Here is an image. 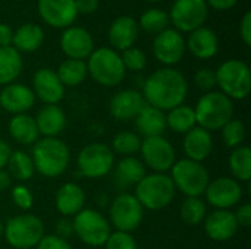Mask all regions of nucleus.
<instances>
[{"label":"nucleus","mask_w":251,"mask_h":249,"mask_svg":"<svg viewBox=\"0 0 251 249\" xmlns=\"http://www.w3.org/2000/svg\"><path fill=\"white\" fill-rule=\"evenodd\" d=\"M72 223L74 235H76L78 239L88 247H103L109 235L112 233L109 220L101 213L93 208L81 210L74 217Z\"/></svg>","instance_id":"1a4fd4ad"},{"label":"nucleus","mask_w":251,"mask_h":249,"mask_svg":"<svg viewBox=\"0 0 251 249\" xmlns=\"http://www.w3.org/2000/svg\"><path fill=\"white\" fill-rule=\"evenodd\" d=\"M9 134L12 139L21 145H34L40 139L35 119L28 113L12 116L9 120Z\"/></svg>","instance_id":"c85d7f7f"},{"label":"nucleus","mask_w":251,"mask_h":249,"mask_svg":"<svg viewBox=\"0 0 251 249\" xmlns=\"http://www.w3.org/2000/svg\"><path fill=\"white\" fill-rule=\"evenodd\" d=\"M10 153H12L10 145H9L6 141L0 139V169H4V167H6V163H7V160H9Z\"/></svg>","instance_id":"603ef678"},{"label":"nucleus","mask_w":251,"mask_h":249,"mask_svg":"<svg viewBox=\"0 0 251 249\" xmlns=\"http://www.w3.org/2000/svg\"><path fill=\"white\" fill-rule=\"evenodd\" d=\"M34 119L43 138H57L66 128V114L57 104L43 106Z\"/></svg>","instance_id":"393cba45"},{"label":"nucleus","mask_w":251,"mask_h":249,"mask_svg":"<svg viewBox=\"0 0 251 249\" xmlns=\"http://www.w3.org/2000/svg\"><path fill=\"white\" fill-rule=\"evenodd\" d=\"M104 249H138L137 241L131 233L125 232H112L104 242Z\"/></svg>","instance_id":"a19ab883"},{"label":"nucleus","mask_w":251,"mask_h":249,"mask_svg":"<svg viewBox=\"0 0 251 249\" xmlns=\"http://www.w3.org/2000/svg\"><path fill=\"white\" fill-rule=\"evenodd\" d=\"M141 141L143 139L140 138L138 134L129 131H121L113 136L110 150L116 154H121L122 157H131L140 151Z\"/></svg>","instance_id":"4c0bfd02"},{"label":"nucleus","mask_w":251,"mask_h":249,"mask_svg":"<svg viewBox=\"0 0 251 249\" xmlns=\"http://www.w3.org/2000/svg\"><path fill=\"white\" fill-rule=\"evenodd\" d=\"M4 239L15 249H32L44 236V225L34 214H19L4 225Z\"/></svg>","instance_id":"6e6552de"},{"label":"nucleus","mask_w":251,"mask_h":249,"mask_svg":"<svg viewBox=\"0 0 251 249\" xmlns=\"http://www.w3.org/2000/svg\"><path fill=\"white\" fill-rule=\"evenodd\" d=\"M35 249H72L71 244L56 235H44Z\"/></svg>","instance_id":"c03bdc74"},{"label":"nucleus","mask_w":251,"mask_h":249,"mask_svg":"<svg viewBox=\"0 0 251 249\" xmlns=\"http://www.w3.org/2000/svg\"><path fill=\"white\" fill-rule=\"evenodd\" d=\"M222 141L228 148H238L246 139V125L240 119H231L221 129Z\"/></svg>","instance_id":"58836bf2"},{"label":"nucleus","mask_w":251,"mask_h":249,"mask_svg":"<svg viewBox=\"0 0 251 249\" xmlns=\"http://www.w3.org/2000/svg\"><path fill=\"white\" fill-rule=\"evenodd\" d=\"M141 161L154 173H166L176 161L174 145L165 136L144 138L140 147Z\"/></svg>","instance_id":"ddd939ff"},{"label":"nucleus","mask_w":251,"mask_h":249,"mask_svg":"<svg viewBox=\"0 0 251 249\" xmlns=\"http://www.w3.org/2000/svg\"><path fill=\"white\" fill-rule=\"evenodd\" d=\"M0 110H1V109H0Z\"/></svg>","instance_id":"4d7b16f0"},{"label":"nucleus","mask_w":251,"mask_h":249,"mask_svg":"<svg viewBox=\"0 0 251 249\" xmlns=\"http://www.w3.org/2000/svg\"><path fill=\"white\" fill-rule=\"evenodd\" d=\"M44 43V31L35 23H24L13 31L12 47L19 53H34Z\"/></svg>","instance_id":"c756f323"},{"label":"nucleus","mask_w":251,"mask_h":249,"mask_svg":"<svg viewBox=\"0 0 251 249\" xmlns=\"http://www.w3.org/2000/svg\"><path fill=\"white\" fill-rule=\"evenodd\" d=\"M88 75L103 87H116L125 78V68L121 54L110 47L94 48L87 60Z\"/></svg>","instance_id":"20e7f679"},{"label":"nucleus","mask_w":251,"mask_h":249,"mask_svg":"<svg viewBox=\"0 0 251 249\" xmlns=\"http://www.w3.org/2000/svg\"><path fill=\"white\" fill-rule=\"evenodd\" d=\"M99 4H100L99 0H75L78 13H84V15L94 13L99 9Z\"/></svg>","instance_id":"09e8293b"},{"label":"nucleus","mask_w":251,"mask_h":249,"mask_svg":"<svg viewBox=\"0 0 251 249\" xmlns=\"http://www.w3.org/2000/svg\"><path fill=\"white\" fill-rule=\"evenodd\" d=\"M204 195L206 201L215 207V210H229L241 201L243 188L234 178L221 176L209 182Z\"/></svg>","instance_id":"4468645a"},{"label":"nucleus","mask_w":251,"mask_h":249,"mask_svg":"<svg viewBox=\"0 0 251 249\" xmlns=\"http://www.w3.org/2000/svg\"><path fill=\"white\" fill-rule=\"evenodd\" d=\"M147 1H150V3H157V1H162V0H147Z\"/></svg>","instance_id":"6e6d98bb"},{"label":"nucleus","mask_w":251,"mask_h":249,"mask_svg":"<svg viewBox=\"0 0 251 249\" xmlns=\"http://www.w3.org/2000/svg\"><path fill=\"white\" fill-rule=\"evenodd\" d=\"M176 189L172 179L166 173L146 175L135 185V198L140 201L143 208L162 210L166 208L175 198Z\"/></svg>","instance_id":"39448f33"},{"label":"nucleus","mask_w":251,"mask_h":249,"mask_svg":"<svg viewBox=\"0 0 251 249\" xmlns=\"http://www.w3.org/2000/svg\"><path fill=\"white\" fill-rule=\"evenodd\" d=\"M40 18L53 28H69L78 16L75 0H38Z\"/></svg>","instance_id":"dca6fc26"},{"label":"nucleus","mask_w":251,"mask_h":249,"mask_svg":"<svg viewBox=\"0 0 251 249\" xmlns=\"http://www.w3.org/2000/svg\"><path fill=\"white\" fill-rule=\"evenodd\" d=\"M196 122L206 131H221L234 116V103L221 91L204 92L194 107Z\"/></svg>","instance_id":"7ed1b4c3"},{"label":"nucleus","mask_w":251,"mask_h":249,"mask_svg":"<svg viewBox=\"0 0 251 249\" xmlns=\"http://www.w3.org/2000/svg\"><path fill=\"white\" fill-rule=\"evenodd\" d=\"M31 158L37 173L44 178H57L66 172L71 151L59 138H41L32 145Z\"/></svg>","instance_id":"f03ea898"},{"label":"nucleus","mask_w":251,"mask_h":249,"mask_svg":"<svg viewBox=\"0 0 251 249\" xmlns=\"http://www.w3.org/2000/svg\"><path fill=\"white\" fill-rule=\"evenodd\" d=\"M141 94L146 104L169 112L184 104L188 94V82L178 69L162 68L147 76Z\"/></svg>","instance_id":"f257e3e1"},{"label":"nucleus","mask_w":251,"mask_h":249,"mask_svg":"<svg viewBox=\"0 0 251 249\" xmlns=\"http://www.w3.org/2000/svg\"><path fill=\"white\" fill-rule=\"evenodd\" d=\"M216 85L229 100H244L251 91V72L249 65L238 59H229L215 70Z\"/></svg>","instance_id":"423d86ee"},{"label":"nucleus","mask_w":251,"mask_h":249,"mask_svg":"<svg viewBox=\"0 0 251 249\" xmlns=\"http://www.w3.org/2000/svg\"><path fill=\"white\" fill-rule=\"evenodd\" d=\"M3 232H4V225H3V222L0 220V238L3 236Z\"/></svg>","instance_id":"5fc2aeb1"},{"label":"nucleus","mask_w":251,"mask_h":249,"mask_svg":"<svg viewBox=\"0 0 251 249\" xmlns=\"http://www.w3.org/2000/svg\"><path fill=\"white\" fill-rule=\"evenodd\" d=\"M171 179L175 189L185 197H201L210 182V175L201 163L181 158L172 166Z\"/></svg>","instance_id":"0eeeda50"},{"label":"nucleus","mask_w":251,"mask_h":249,"mask_svg":"<svg viewBox=\"0 0 251 249\" xmlns=\"http://www.w3.org/2000/svg\"><path fill=\"white\" fill-rule=\"evenodd\" d=\"M185 50L187 47L182 34L174 28L162 31L153 40V54L166 68L179 63L185 54Z\"/></svg>","instance_id":"2eb2a0df"},{"label":"nucleus","mask_w":251,"mask_h":249,"mask_svg":"<svg viewBox=\"0 0 251 249\" xmlns=\"http://www.w3.org/2000/svg\"><path fill=\"white\" fill-rule=\"evenodd\" d=\"M10 197H12V201L13 204L22 210V211H28L32 208L34 205V197H32V192L25 186V185H16V186H12L10 188Z\"/></svg>","instance_id":"79ce46f5"},{"label":"nucleus","mask_w":251,"mask_h":249,"mask_svg":"<svg viewBox=\"0 0 251 249\" xmlns=\"http://www.w3.org/2000/svg\"><path fill=\"white\" fill-rule=\"evenodd\" d=\"M194 84L199 90L209 92L213 91V88L216 87V73L213 69L209 68H203L199 69L194 75Z\"/></svg>","instance_id":"37998d69"},{"label":"nucleus","mask_w":251,"mask_h":249,"mask_svg":"<svg viewBox=\"0 0 251 249\" xmlns=\"http://www.w3.org/2000/svg\"><path fill=\"white\" fill-rule=\"evenodd\" d=\"M144 106H146V100L140 91L122 90L112 97L109 103V112L116 120L126 122L135 119Z\"/></svg>","instance_id":"aec40b11"},{"label":"nucleus","mask_w":251,"mask_h":249,"mask_svg":"<svg viewBox=\"0 0 251 249\" xmlns=\"http://www.w3.org/2000/svg\"><path fill=\"white\" fill-rule=\"evenodd\" d=\"M115 169V182L119 188L135 186L146 176V166L137 157H122Z\"/></svg>","instance_id":"cd10ccee"},{"label":"nucleus","mask_w":251,"mask_h":249,"mask_svg":"<svg viewBox=\"0 0 251 249\" xmlns=\"http://www.w3.org/2000/svg\"><path fill=\"white\" fill-rule=\"evenodd\" d=\"M204 1L207 3L209 7L219 10V12H224V10H229V9L235 7V4L240 0H204Z\"/></svg>","instance_id":"8fccbe9b"},{"label":"nucleus","mask_w":251,"mask_h":249,"mask_svg":"<svg viewBox=\"0 0 251 249\" xmlns=\"http://www.w3.org/2000/svg\"><path fill=\"white\" fill-rule=\"evenodd\" d=\"M24 68L22 56L18 50L10 47H0V85L13 84Z\"/></svg>","instance_id":"7c9ffc66"},{"label":"nucleus","mask_w":251,"mask_h":249,"mask_svg":"<svg viewBox=\"0 0 251 249\" xmlns=\"http://www.w3.org/2000/svg\"><path fill=\"white\" fill-rule=\"evenodd\" d=\"M185 47L194 57L207 60L216 56L219 50V38L213 29L207 26H200L190 32L185 41Z\"/></svg>","instance_id":"5701e85b"},{"label":"nucleus","mask_w":251,"mask_h":249,"mask_svg":"<svg viewBox=\"0 0 251 249\" xmlns=\"http://www.w3.org/2000/svg\"><path fill=\"white\" fill-rule=\"evenodd\" d=\"M35 95L31 88L24 84H9L0 91V109L10 114L28 113L35 104Z\"/></svg>","instance_id":"6ab92c4d"},{"label":"nucleus","mask_w":251,"mask_h":249,"mask_svg":"<svg viewBox=\"0 0 251 249\" xmlns=\"http://www.w3.org/2000/svg\"><path fill=\"white\" fill-rule=\"evenodd\" d=\"M169 15L174 29L178 32H191L200 26L209 16V6L204 0H175Z\"/></svg>","instance_id":"f8f14e48"},{"label":"nucleus","mask_w":251,"mask_h":249,"mask_svg":"<svg viewBox=\"0 0 251 249\" xmlns=\"http://www.w3.org/2000/svg\"><path fill=\"white\" fill-rule=\"evenodd\" d=\"M56 236L68 241L72 235H74V223L69 217H62L57 223H56Z\"/></svg>","instance_id":"a18cd8bd"},{"label":"nucleus","mask_w":251,"mask_h":249,"mask_svg":"<svg viewBox=\"0 0 251 249\" xmlns=\"http://www.w3.org/2000/svg\"><path fill=\"white\" fill-rule=\"evenodd\" d=\"M238 229L235 216L229 210H215L204 219L206 235L215 242L231 241L237 235Z\"/></svg>","instance_id":"412c9836"},{"label":"nucleus","mask_w":251,"mask_h":249,"mask_svg":"<svg viewBox=\"0 0 251 249\" xmlns=\"http://www.w3.org/2000/svg\"><path fill=\"white\" fill-rule=\"evenodd\" d=\"M240 37L246 45H251V12H246L240 23Z\"/></svg>","instance_id":"de8ad7c7"},{"label":"nucleus","mask_w":251,"mask_h":249,"mask_svg":"<svg viewBox=\"0 0 251 249\" xmlns=\"http://www.w3.org/2000/svg\"><path fill=\"white\" fill-rule=\"evenodd\" d=\"M56 75L63 87H78L85 81L88 75L87 63L84 60L66 59L59 65Z\"/></svg>","instance_id":"473e14b6"},{"label":"nucleus","mask_w":251,"mask_h":249,"mask_svg":"<svg viewBox=\"0 0 251 249\" xmlns=\"http://www.w3.org/2000/svg\"><path fill=\"white\" fill-rule=\"evenodd\" d=\"M238 227H250L251 225V205L249 203L240 205V208L234 213Z\"/></svg>","instance_id":"49530a36"},{"label":"nucleus","mask_w":251,"mask_h":249,"mask_svg":"<svg viewBox=\"0 0 251 249\" xmlns=\"http://www.w3.org/2000/svg\"><path fill=\"white\" fill-rule=\"evenodd\" d=\"M169 15L157 7L153 9H147L146 12L141 13L140 19H138V28H141L143 31L149 32V34H160L162 31L169 28Z\"/></svg>","instance_id":"c9c22d12"},{"label":"nucleus","mask_w":251,"mask_h":249,"mask_svg":"<svg viewBox=\"0 0 251 249\" xmlns=\"http://www.w3.org/2000/svg\"><path fill=\"white\" fill-rule=\"evenodd\" d=\"M79 173L88 179H100L109 175L115 166V153L101 142L87 144L76 158Z\"/></svg>","instance_id":"9d476101"},{"label":"nucleus","mask_w":251,"mask_h":249,"mask_svg":"<svg viewBox=\"0 0 251 249\" xmlns=\"http://www.w3.org/2000/svg\"><path fill=\"white\" fill-rule=\"evenodd\" d=\"M121 59H122L125 70H129V72H140L147 65V57L144 51L137 47H129L124 50L121 54Z\"/></svg>","instance_id":"ea45409f"},{"label":"nucleus","mask_w":251,"mask_h":249,"mask_svg":"<svg viewBox=\"0 0 251 249\" xmlns=\"http://www.w3.org/2000/svg\"><path fill=\"white\" fill-rule=\"evenodd\" d=\"M184 153L185 158H190L193 161H204L209 158V156L213 151V136L209 131L194 126L191 131H188L184 136Z\"/></svg>","instance_id":"b1692460"},{"label":"nucleus","mask_w":251,"mask_h":249,"mask_svg":"<svg viewBox=\"0 0 251 249\" xmlns=\"http://www.w3.org/2000/svg\"><path fill=\"white\" fill-rule=\"evenodd\" d=\"M110 222L118 232L131 233L140 227L144 219V208L134 194L122 192L110 204Z\"/></svg>","instance_id":"9b49d317"},{"label":"nucleus","mask_w":251,"mask_h":249,"mask_svg":"<svg viewBox=\"0 0 251 249\" xmlns=\"http://www.w3.org/2000/svg\"><path fill=\"white\" fill-rule=\"evenodd\" d=\"M32 92L44 106L59 104L65 97V87L56 75V70L49 68L38 69L32 76Z\"/></svg>","instance_id":"f3484780"},{"label":"nucleus","mask_w":251,"mask_h":249,"mask_svg":"<svg viewBox=\"0 0 251 249\" xmlns=\"http://www.w3.org/2000/svg\"><path fill=\"white\" fill-rule=\"evenodd\" d=\"M138 23L132 16L122 15L118 16L109 28V41L113 47V50H126L129 47H134V43L138 38Z\"/></svg>","instance_id":"4be33fe9"},{"label":"nucleus","mask_w":251,"mask_h":249,"mask_svg":"<svg viewBox=\"0 0 251 249\" xmlns=\"http://www.w3.org/2000/svg\"><path fill=\"white\" fill-rule=\"evenodd\" d=\"M12 182H13V179L10 178L7 170L6 169H0V192L10 189L12 188Z\"/></svg>","instance_id":"864d4df0"},{"label":"nucleus","mask_w":251,"mask_h":249,"mask_svg":"<svg viewBox=\"0 0 251 249\" xmlns=\"http://www.w3.org/2000/svg\"><path fill=\"white\" fill-rule=\"evenodd\" d=\"M60 48L68 59L84 60L94 50L91 34L82 26H69L60 35Z\"/></svg>","instance_id":"a211bd4d"},{"label":"nucleus","mask_w":251,"mask_h":249,"mask_svg":"<svg viewBox=\"0 0 251 249\" xmlns=\"http://www.w3.org/2000/svg\"><path fill=\"white\" fill-rule=\"evenodd\" d=\"M6 167H7L6 170L10 175V178L21 183L29 181L35 173V167H34L31 154H28L22 150H16V151L12 150L9 160L6 163Z\"/></svg>","instance_id":"2f4dec72"},{"label":"nucleus","mask_w":251,"mask_h":249,"mask_svg":"<svg viewBox=\"0 0 251 249\" xmlns=\"http://www.w3.org/2000/svg\"><path fill=\"white\" fill-rule=\"evenodd\" d=\"M179 213L181 219L190 226H197L203 223L207 216L206 204L201 200V197H185V200L181 204Z\"/></svg>","instance_id":"e433bc0d"},{"label":"nucleus","mask_w":251,"mask_h":249,"mask_svg":"<svg viewBox=\"0 0 251 249\" xmlns=\"http://www.w3.org/2000/svg\"><path fill=\"white\" fill-rule=\"evenodd\" d=\"M135 126L140 135L144 138L163 136L166 131V114L165 112L146 104L135 117Z\"/></svg>","instance_id":"bb28decb"},{"label":"nucleus","mask_w":251,"mask_h":249,"mask_svg":"<svg viewBox=\"0 0 251 249\" xmlns=\"http://www.w3.org/2000/svg\"><path fill=\"white\" fill-rule=\"evenodd\" d=\"M54 204H56V210L63 217H75L81 210H84L85 192L75 182L63 183L56 194Z\"/></svg>","instance_id":"a878e982"},{"label":"nucleus","mask_w":251,"mask_h":249,"mask_svg":"<svg viewBox=\"0 0 251 249\" xmlns=\"http://www.w3.org/2000/svg\"><path fill=\"white\" fill-rule=\"evenodd\" d=\"M13 40V29L7 23H0V47H10Z\"/></svg>","instance_id":"3c124183"},{"label":"nucleus","mask_w":251,"mask_h":249,"mask_svg":"<svg viewBox=\"0 0 251 249\" xmlns=\"http://www.w3.org/2000/svg\"><path fill=\"white\" fill-rule=\"evenodd\" d=\"M166 126L174 131L175 134H187L191 131L194 126H197L196 122V114H194V107L181 104L172 110L168 112L166 114Z\"/></svg>","instance_id":"72a5a7b5"},{"label":"nucleus","mask_w":251,"mask_h":249,"mask_svg":"<svg viewBox=\"0 0 251 249\" xmlns=\"http://www.w3.org/2000/svg\"><path fill=\"white\" fill-rule=\"evenodd\" d=\"M229 170L237 182H250L251 150L247 145L232 150L229 156Z\"/></svg>","instance_id":"f704fd0d"}]
</instances>
